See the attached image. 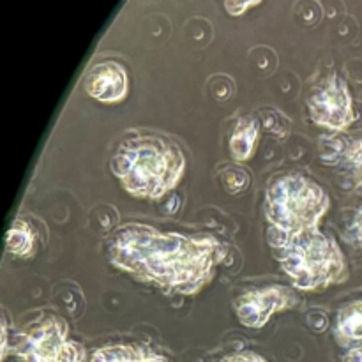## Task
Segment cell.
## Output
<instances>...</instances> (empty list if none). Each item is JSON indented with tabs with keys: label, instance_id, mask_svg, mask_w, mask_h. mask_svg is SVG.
<instances>
[{
	"label": "cell",
	"instance_id": "6da1fadb",
	"mask_svg": "<svg viewBox=\"0 0 362 362\" xmlns=\"http://www.w3.org/2000/svg\"><path fill=\"white\" fill-rule=\"evenodd\" d=\"M113 267L156 286L165 296L202 292L228 257V246L209 233L163 232L144 223H126L106 237Z\"/></svg>",
	"mask_w": 362,
	"mask_h": 362
},
{
	"label": "cell",
	"instance_id": "7a4b0ae2",
	"mask_svg": "<svg viewBox=\"0 0 362 362\" xmlns=\"http://www.w3.org/2000/svg\"><path fill=\"white\" fill-rule=\"evenodd\" d=\"M186 156L170 138L156 133H131L112 156V173L120 187L138 200H161L186 173Z\"/></svg>",
	"mask_w": 362,
	"mask_h": 362
},
{
	"label": "cell",
	"instance_id": "3957f363",
	"mask_svg": "<svg viewBox=\"0 0 362 362\" xmlns=\"http://www.w3.org/2000/svg\"><path fill=\"white\" fill-rule=\"evenodd\" d=\"M272 251L293 286L303 292H320L349 276L341 247L320 228L274 240Z\"/></svg>",
	"mask_w": 362,
	"mask_h": 362
},
{
	"label": "cell",
	"instance_id": "277c9868",
	"mask_svg": "<svg viewBox=\"0 0 362 362\" xmlns=\"http://www.w3.org/2000/svg\"><path fill=\"white\" fill-rule=\"evenodd\" d=\"M329 207L327 191L299 172L278 173L265 189V218L278 235L276 240L318 228Z\"/></svg>",
	"mask_w": 362,
	"mask_h": 362
},
{
	"label": "cell",
	"instance_id": "5b68a950",
	"mask_svg": "<svg viewBox=\"0 0 362 362\" xmlns=\"http://www.w3.org/2000/svg\"><path fill=\"white\" fill-rule=\"evenodd\" d=\"M13 352L18 362H85L87 352L69 338V324L49 311L35 315L16 334Z\"/></svg>",
	"mask_w": 362,
	"mask_h": 362
},
{
	"label": "cell",
	"instance_id": "8992f818",
	"mask_svg": "<svg viewBox=\"0 0 362 362\" xmlns=\"http://www.w3.org/2000/svg\"><path fill=\"white\" fill-rule=\"evenodd\" d=\"M311 122L332 133H343L356 120L352 94L349 85L338 74H327L311 87L306 98Z\"/></svg>",
	"mask_w": 362,
	"mask_h": 362
},
{
	"label": "cell",
	"instance_id": "52a82bcc",
	"mask_svg": "<svg viewBox=\"0 0 362 362\" xmlns=\"http://www.w3.org/2000/svg\"><path fill=\"white\" fill-rule=\"evenodd\" d=\"M297 304L296 293L283 285L251 288L233 300L235 317L244 327L262 329L276 313L286 311Z\"/></svg>",
	"mask_w": 362,
	"mask_h": 362
},
{
	"label": "cell",
	"instance_id": "ba28073f",
	"mask_svg": "<svg viewBox=\"0 0 362 362\" xmlns=\"http://www.w3.org/2000/svg\"><path fill=\"white\" fill-rule=\"evenodd\" d=\"M320 159L336 170L346 184L362 191V136H343L334 133L320 141Z\"/></svg>",
	"mask_w": 362,
	"mask_h": 362
},
{
	"label": "cell",
	"instance_id": "9c48e42d",
	"mask_svg": "<svg viewBox=\"0 0 362 362\" xmlns=\"http://www.w3.org/2000/svg\"><path fill=\"white\" fill-rule=\"evenodd\" d=\"M83 87L95 101L115 105L124 101L129 94V74L120 62L105 60L88 69Z\"/></svg>",
	"mask_w": 362,
	"mask_h": 362
},
{
	"label": "cell",
	"instance_id": "30bf717a",
	"mask_svg": "<svg viewBox=\"0 0 362 362\" xmlns=\"http://www.w3.org/2000/svg\"><path fill=\"white\" fill-rule=\"evenodd\" d=\"M87 362H172V359L138 343H117L94 350Z\"/></svg>",
	"mask_w": 362,
	"mask_h": 362
},
{
	"label": "cell",
	"instance_id": "8fae6325",
	"mask_svg": "<svg viewBox=\"0 0 362 362\" xmlns=\"http://www.w3.org/2000/svg\"><path fill=\"white\" fill-rule=\"evenodd\" d=\"M258 140H260V122L253 117H243L237 120L230 134V156L239 163L247 161L257 152Z\"/></svg>",
	"mask_w": 362,
	"mask_h": 362
},
{
	"label": "cell",
	"instance_id": "7c38bea8",
	"mask_svg": "<svg viewBox=\"0 0 362 362\" xmlns=\"http://www.w3.org/2000/svg\"><path fill=\"white\" fill-rule=\"evenodd\" d=\"M334 336L341 345L362 341V300H356L339 310Z\"/></svg>",
	"mask_w": 362,
	"mask_h": 362
},
{
	"label": "cell",
	"instance_id": "4fadbf2b",
	"mask_svg": "<svg viewBox=\"0 0 362 362\" xmlns=\"http://www.w3.org/2000/svg\"><path fill=\"white\" fill-rule=\"evenodd\" d=\"M6 246L13 257L30 258L34 257L35 246H37V233L32 228L30 223L16 219L7 230Z\"/></svg>",
	"mask_w": 362,
	"mask_h": 362
},
{
	"label": "cell",
	"instance_id": "5bb4252c",
	"mask_svg": "<svg viewBox=\"0 0 362 362\" xmlns=\"http://www.w3.org/2000/svg\"><path fill=\"white\" fill-rule=\"evenodd\" d=\"M260 2L262 0H225V7L232 16H240Z\"/></svg>",
	"mask_w": 362,
	"mask_h": 362
},
{
	"label": "cell",
	"instance_id": "9a60e30c",
	"mask_svg": "<svg viewBox=\"0 0 362 362\" xmlns=\"http://www.w3.org/2000/svg\"><path fill=\"white\" fill-rule=\"evenodd\" d=\"M218 362H267V361H265L260 354L251 352V350H244V352L230 354V356L223 357V359Z\"/></svg>",
	"mask_w": 362,
	"mask_h": 362
},
{
	"label": "cell",
	"instance_id": "2e32d148",
	"mask_svg": "<svg viewBox=\"0 0 362 362\" xmlns=\"http://www.w3.org/2000/svg\"><path fill=\"white\" fill-rule=\"evenodd\" d=\"M350 239L362 251V209L357 212L352 225H350Z\"/></svg>",
	"mask_w": 362,
	"mask_h": 362
},
{
	"label": "cell",
	"instance_id": "e0dca14e",
	"mask_svg": "<svg viewBox=\"0 0 362 362\" xmlns=\"http://www.w3.org/2000/svg\"><path fill=\"white\" fill-rule=\"evenodd\" d=\"M7 349H9V325H7L6 313L2 315V361L6 359Z\"/></svg>",
	"mask_w": 362,
	"mask_h": 362
},
{
	"label": "cell",
	"instance_id": "ac0fdd59",
	"mask_svg": "<svg viewBox=\"0 0 362 362\" xmlns=\"http://www.w3.org/2000/svg\"><path fill=\"white\" fill-rule=\"evenodd\" d=\"M345 362H362V346L350 350L345 356Z\"/></svg>",
	"mask_w": 362,
	"mask_h": 362
}]
</instances>
